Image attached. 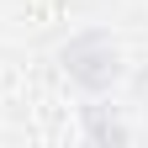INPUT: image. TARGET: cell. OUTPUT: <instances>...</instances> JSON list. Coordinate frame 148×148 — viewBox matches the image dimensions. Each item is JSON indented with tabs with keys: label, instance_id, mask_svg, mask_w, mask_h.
<instances>
[{
	"label": "cell",
	"instance_id": "1",
	"mask_svg": "<svg viewBox=\"0 0 148 148\" xmlns=\"http://www.w3.org/2000/svg\"><path fill=\"white\" fill-rule=\"evenodd\" d=\"M64 69H69V79L85 85V90H111V79H116V69H122L111 32H101V27L74 32L64 42Z\"/></svg>",
	"mask_w": 148,
	"mask_h": 148
}]
</instances>
